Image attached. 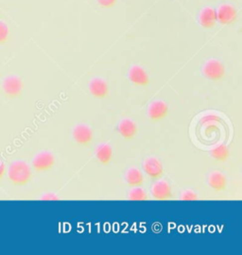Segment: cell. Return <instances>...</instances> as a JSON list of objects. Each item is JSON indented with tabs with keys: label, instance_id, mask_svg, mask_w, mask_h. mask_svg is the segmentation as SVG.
Listing matches in <instances>:
<instances>
[{
	"label": "cell",
	"instance_id": "obj_1",
	"mask_svg": "<svg viewBox=\"0 0 242 255\" xmlns=\"http://www.w3.org/2000/svg\"><path fill=\"white\" fill-rule=\"evenodd\" d=\"M8 179L14 186H25L32 178V172L29 164L23 160H14L7 171Z\"/></svg>",
	"mask_w": 242,
	"mask_h": 255
},
{
	"label": "cell",
	"instance_id": "obj_2",
	"mask_svg": "<svg viewBox=\"0 0 242 255\" xmlns=\"http://www.w3.org/2000/svg\"><path fill=\"white\" fill-rule=\"evenodd\" d=\"M1 89L6 98L10 100L20 99L23 95L24 83L18 75H7L2 80Z\"/></svg>",
	"mask_w": 242,
	"mask_h": 255
},
{
	"label": "cell",
	"instance_id": "obj_3",
	"mask_svg": "<svg viewBox=\"0 0 242 255\" xmlns=\"http://www.w3.org/2000/svg\"><path fill=\"white\" fill-rule=\"evenodd\" d=\"M204 76L211 81H221L226 74L225 67L219 60H209L204 67Z\"/></svg>",
	"mask_w": 242,
	"mask_h": 255
},
{
	"label": "cell",
	"instance_id": "obj_4",
	"mask_svg": "<svg viewBox=\"0 0 242 255\" xmlns=\"http://www.w3.org/2000/svg\"><path fill=\"white\" fill-rule=\"evenodd\" d=\"M55 164V157L47 151L38 153L32 159V167L37 172H47L52 169Z\"/></svg>",
	"mask_w": 242,
	"mask_h": 255
},
{
	"label": "cell",
	"instance_id": "obj_5",
	"mask_svg": "<svg viewBox=\"0 0 242 255\" xmlns=\"http://www.w3.org/2000/svg\"><path fill=\"white\" fill-rule=\"evenodd\" d=\"M217 17L223 25H232L238 20V11L232 5L224 4L217 10Z\"/></svg>",
	"mask_w": 242,
	"mask_h": 255
},
{
	"label": "cell",
	"instance_id": "obj_6",
	"mask_svg": "<svg viewBox=\"0 0 242 255\" xmlns=\"http://www.w3.org/2000/svg\"><path fill=\"white\" fill-rule=\"evenodd\" d=\"M73 138L78 144L87 146L93 141L92 130L87 126L80 125L73 130Z\"/></svg>",
	"mask_w": 242,
	"mask_h": 255
},
{
	"label": "cell",
	"instance_id": "obj_7",
	"mask_svg": "<svg viewBox=\"0 0 242 255\" xmlns=\"http://www.w3.org/2000/svg\"><path fill=\"white\" fill-rule=\"evenodd\" d=\"M130 81L138 87H147L150 84V77L145 69L140 66H133L129 71Z\"/></svg>",
	"mask_w": 242,
	"mask_h": 255
},
{
	"label": "cell",
	"instance_id": "obj_8",
	"mask_svg": "<svg viewBox=\"0 0 242 255\" xmlns=\"http://www.w3.org/2000/svg\"><path fill=\"white\" fill-rule=\"evenodd\" d=\"M149 118L154 122H160L168 115V107L162 101H156L149 108Z\"/></svg>",
	"mask_w": 242,
	"mask_h": 255
},
{
	"label": "cell",
	"instance_id": "obj_9",
	"mask_svg": "<svg viewBox=\"0 0 242 255\" xmlns=\"http://www.w3.org/2000/svg\"><path fill=\"white\" fill-rule=\"evenodd\" d=\"M143 167H144L146 175L151 178L157 179L162 177L164 174V168L161 161L155 157L148 158Z\"/></svg>",
	"mask_w": 242,
	"mask_h": 255
},
{
	"label": "cell",
	"instance_id": "obj_10",
	"mask_svg": "<svg viewBox=\"0 0 242 255\" xmlns=\"http://www.w3.org/2000/svg\"><path fill=\"white\" fill-rule=\"evenodd\" d=\"M89 91L95 98L105 99L109 94L108 84L102 79H93L89 83Z\"/></svg>",
	"mask_w": 242,
	"mask_h": 255
},
{
	"label": "cell",
	"instance_id": "obj_11",
	"mask_svg": "<svg viewBox=\"0 0 242 255\" xmlns=\"http://www.w3.org/2000/svg\"><path fill=\"white\" fill-rule=\"evenodd\" d=\"M199 21L201 26L204 29H212L218 21L217 17V10H214L212 8H204V10L201 11L200 16H199Z\"/></svg>",
	"mask_w": 242,
	"mask_h": 255
},
{
	"label": "cell",
	"instance_id": "obj_12",
	"mask_svg": "<svg viewBox=\"0 0 242 255\" xmlns=\"http://www.w3.org/2000/svg\"><path fill=\"white\" fill-rule=\"evenodd\" d=\"M152 194L156 200H167L171 198L172 191L166 182L160 181L153 187Z\"/></svg>",
	"mask_w": 242,
	"mask_h": 255
},
{
	"label": "cell",
	"instance_id": "obj_13",
	"mask_svg": "<svg viewBox=\"0 0 242 255\" xmlns=\"http://www.w3.org/2000/svg\"><path fill=\"white\" fill-rule=\"evenodd\" d=\"M118 132L125 139H133L137 134V128L133 121L124 119L118 125Z\"/></svg>",
	"mask_w": 242,
	"mask_h": 255
},
{
	"label": "cell",
	"instance_id": "obj_14",
	"mask_svg": "<svg viewBox=\"0 0 242 255\" xmlns=\"http://www.w3.org/2000/svg\"><path fill=\"white\" fill-rule=\"evenodd\" d=\"M208 184L215 191L222 192L227 187V179L222 173L214 172L208 177Z\"/></svg>",
	"mask_w": 242,
	"mask_h": 255
},
{
	"label": "cell",
	"instance_id": "obj_15",
	"mask_svg": "<svg viewBox=\"0 0 242 255\" xmlns=\"http://www.w3.org/2000/svg\"><path fill=\"white\" fill-rule=\"evenodd\" d=\"M96 157L101 164L108 165L113 159V149L106 143L100 144L96 149Z\"/></svg>",
	"mask_w": 242,
	"mask_h": 255
},
{
	"label": "cell",
	"instance_id": "obj_16",
	"mask_svg": "<svg viewBox=\"0 0 242 255\" xmlns=\"http://www.w3.org/2000/svg\"><path fill=\"white\" fill-rule=\"evenodd\" d=\"M125 180L127 184L132 187H140L143 184L144 178L142 176V173L137 169H130L126 173Z\"/></svg>",
	"mask_w": 242,
	"mask_h": 255
},
{
	"label": "cell",
	"instance_id": "obj_17",
	"mask_svg": "<svg viewBox=\"0 0 242 255\" xmlns=\"http://www.w3.org/2000/svg\"><path fill=\"white\" fill-rule=\"evenodd\" d=\"M211 156L218 161H225L229 157V149L225 145H220L215 148L211 152Z\"/></svg>",
	"mask_w": 242,
	"mask_h": 255
},
{
	"label": "cell",
	"instance_id": "obj_18",
	"mask_svg": "<svg viewBox=\"0 0 242 255\" xmlns=\"http://www.w3.org/2000/svg\"><path fill=\"white\" fill-rule=\"evenodd\" d=\"M10 37V28L8 24L0 20V45H5Z\"/></svg>",
	"mask_w": 242,
	"mask_h": 255
},
{
	"label": "cell",
	"instance_id": "obj_19",
	"mask_svg": "<svg viewBox=\"0 0 242 255\" xmlns=\"http://www.w3.org/2000/svg\"><path fill=\"white\" fill-rule=\"evenodd\" d=\"M129 199L133 201H143L147 199V195L143 189L139 187H135L129 194Z\"/></svg>",
	"mask_w": 242,
	"mask_h": 255
},
{
	"label": "cell",
	"instance_id": "obj_20",
	"mask_svg": "<svg viewBox=\"0 0 242 255\" xmlns=\"http://www.w3.org/2000/svg\"><path fill=\"white\" fill-rule=\"evenodd\" d=\"M198 199V195L195 194L192 191H186L181 196V200L184 201H194Z\"/></svg>",
	"mask_w": 242,
	"mask_h": 255
},
{
	"label": "cell",
	"instance_id": "obj_21",
	"mask_svg": "<svg viewBox=\"0 0 242 255\" xmlns=\"http://www.w3.org/2000/svg\"><path fill=\"white\" fill-rule=\"evenodd\" d=\"M97 3L103 8H112L116 5V0H97Z\"/></svg>",
	"mask_w": 242,
	"mask_h": 255
},
{
	"label": "cell",
	"instance_id": "obj_22",
	"mask_svg": "<svg viewBox=\"0 0 242 255\" xmlns=\"http://www.w3.org/2000/svg\"><path fill=\"white\" fill-rule=\"evenodd\" d=\"M7 173V169H6V165L5 163L2 161V159L0 158V180L4 177Z\"/></svg>",
	"mask_w": 242,
	"mask_h": 255
},
{
	"label": "cell",
	"instance_id": "obj_23",
	"mask_svg": "<svg viewBox=\"0 0 242 255\" xmlns=\"http://www.w3.org/2000/svg\"><path fill=\"white\" fill-rule=\"evenodd\" d=\"M41 200H58V197L53 194H46L41 197Z\"/></svg>",
	"mask_w": 242,
	"mask_h": 255
}]
</instances>
